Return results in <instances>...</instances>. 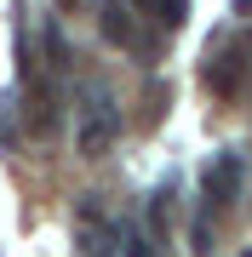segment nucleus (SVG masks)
Returning <instances> with one entry per match:
<instances>
[{
    "instance_id": "obj_1",
    "label": "nucleus",
    "mask_w": 252,
    "mask_h": 257,
    "mask_svg": "<svg viewBox=\"0 0 252 257\" xmlns=\"http://www.w3.org/2000/svg\"><path fill=\"white\" fill-rule=\"evenodd\" d=\"M115 138H121V109H115L103 92H92V103L80 109V132H75L80 155H86V160L109 155V143H115Z\"/></svg>"
},
{
    "instance_id": "obj_2",
    "label": "nucleus",
    "mask_w": 252,
    "mask_h": 257,
    "mask_svg": "<svg viewBox=\"0 0 252 257\" xmlns=\"http://www.w3.org/2000/svg\"><path fill=\"white\" fill-rule=\"evenodd\" d=\"M241 183H246V160L241 155H218L206 166V200L212 206H235L241 200Z\"/></svg>"
},
{
    "instance_id": "obj_3",
    "label": "nucleus",
    "mask_w": 252,
    "mask_h": 257,
    "mask_svg": "<svg viewBox=\"0 0 252 257\" xmlns=\"http://www.w3.org/2000/svg\"><path fill=\"white\" fill-rule=\"evenodd\" d=\"M98 29H103V40H115V46H143L138 29H132V6L126 0H103L98 6Z\"/></svg>"
},
{
    "instance_id": "obj_4",
    "label": "nucleus",
    "mask_w": 252,
    "mask_h": 257,
    "mask_svg": "<svg viewBox=\"0 0 252 257\" xmlns=\"http://www.w3.org/2000/svg\"><path fill=\"white\" fill-rule=\"evenodd\" d=\"M241 57H246L241 46H235L229 57H218V63H212V69H206V86H212V92H235V86H241V69H246V63H241Z\"/></svg>"
},
{
    "instance_id": "obj_5",
    "label": "nucleus",
    "mask_w": 252,
    "mask_h": 257,
    "mask_svg": "<svg viewBox=\"0 0 252 257\" xmlns=\"http://www.w3.org/2000/svg\"><path fill=\"white\" fill-rule=\"evenodd\" d=\"M46 52H52V69H69V46H63V29L46 23Z\"/></svg>"
},
{
    "instance_id": "obj_6",
    "label": "nucleus",
    "mask_w": 252,
    "mask_h": 257,
    "mask_svg": "<svg viewBox=\"0 0 252 257\" xmlns=\"http://www.w3.org/2000/svg\"><path fill=\"white\" fill-rule=\"evenodd\" d=\"M121 257H155V240H149V234H132Z\"/></svg>"
},
{
    "instance_id": "obj_7",
    "label": "nucleus",
    "mask_w": 252,
    "mask_h": 257,
    "mask_svg": "<svg viewBox=\"0 0 252 257\" xmlns=\"http://www.w3.org/2000/svg\"><path fill=\"white\" fill-rule=\"evenodd\" d=\"M57 6H63V12H69V6H75V0H57Z\"/></svg>"
}]
</instances>
